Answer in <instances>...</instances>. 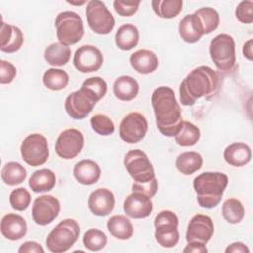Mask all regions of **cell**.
<instances>
[{"label":"cell","mask_w":253,"mask_h":253,"mask_svg":"<svg viewBox=\"0 0 253 253\" xmlns=\"http://www.w3.org/2000/svg\"><path fill=\"white\" fill-rule=\"evenodd\" d=\"M131 67L140 74H149L154 72L159 64L157 55L149 49H138L129 57Z\"/></svg>","instance_id":"cell-22"},{"label":"cell","mask_w":253,"mask_h":253,"mask_svg":"<svg viewBox=\"0 0 253 253\" xmlns=\"http://www.w3.org/2000/svg\"><path fill=\"white\" fill-rule=\"evenodd\" d=\"M214 226L209 215L198 213L194 215L188 223L186 231L187 242H199L207 244L213 235Z\"/></svg>","instance_id":"cell-15"},{"label":"cell","mask_w":253,"mask_h":253,"mask_svg":"<svg viewBox=\"0 0 253 253\" xmlns=\"http://www.w3.org/2000/svg\"><path fill=\"white\" fill-rule=\"evenodd\" d=\"M95 105L96 103L80 90L69 94L64 102V108L67 115L74 120H82L86 118L92 112Z\"/></svg>","instance_id":"cell-17"},{"label":"cell","mask_w":253,"mask_h":253,"mask_svg":"<svg viewBox=\"0 0 253 253\" xmlns=\"http://www.w3.org/2000/svg\"><path fill=\"white\" fill-rule=\"evenodd\" d=\"M104 61L101 50L91 44L81 45L76 49L73 57L75 68L82 73H91L98 71Z\"/></svg>","instance_id":"cell-14"},{"label":"cell","mask_w":253,"mask_h":253,"mask_svg":"<svg viewBox=\"0 0 253 253\" xmlns=\"http://www.w3.org/2000/svg\"><path fill=\"white\" fill-rule=\"evenodd\" d=\"M80 226L73 218L61 220L47 235L45 245L52 253H63L69 250L77 241Z\"/></svg>","instance_id":"cell-4"},{"label":"cell","mask_w":253,"mask_h":253,"mask_svg":"<svg viewBox=\"0 0 253 253\" xmlns=\"http://www.w3.org/2000/svg\"><path fill=\"white\" fill-rule=\"evenodd\" d=\"M19 253H43L44 250L43 248L41 246V244H39L36 241H26L24 242L20 248L18 249Z\"/></svg>","instance_id":"cell-45"},{"label":"cell","mask_w":253,"mask_h":253,"mask_svg":"<svg viewBox=\"0 0 253 253\" xmlns=\"http://www.w3.org/2000/svg\"><path fill=\"white\" fill-rule=\"evenodd\" d=\"M83 244L90 251H100L107 245L106 234L97 228L88 229L83 235Z\"/></svg>","instance_id":"cell-38"},{"label":"cell","mask_w":253,"mask_h":253,"mask_svg":"<svg viewBox=\"0 0 253 253\" xmlns=\"http://www.w3.org/2000/svg\"><path fill=\"white\" fill-rule=\"evenodd\" d=\"M152 210L151 198L142 193L132 192L124 202V211L131 218H145L150 215Z\"/></svg>","instance_id":"cell-16"},{"label":"cell","mask_w":253,"mask_h":253,"mask_svg":"<svg viewBox=\"0 0 253 253\" xmlns=\"http://www.w3.org/2000/svg\"><path fill=\"white\" fill-rule=\"evenodd\" d=\"M73 175L80 184L90 186L99 181L101 177V168L95 161L91 159H83L75 164Z\"/></svg>","instance_id":"cell-21"},{"label":"cell","mask_w":253,"mask_h":253,"mask_svg":"<svg viewBox=\"0 0 253 253\" xmlns=\"http://www.w3.org/2000/svg\"><path fill=\"white\" fill-rule=\"evenodd\" d=\"M45 61L52 66L65 65L71 56V49L68 45L61 42H53L49 44L43 53Z\"/></svg>","instance_id":"cell-29"},{"label":"cell","mask_w":253,"mask_h":253,"mask_svg":"<svg viewBox=\"0 0 253 253\" xmlns=\"http://www.w3.org/2000/svg\"><path fill=\"white\" fill-rule=\"evenodd\" d=\"M132 192H138V193H142L146 196H148L149 198H152L155 196L157 190H158V182L156 177L153 178L152 180L145 182V183H137V182H133L132 184Z\"/></svg>","instance_id":"cell-43"},{"label":"cell","mask_w":253,"mask_h":253,"mask_svg":"<svg viewBox=\"0 0 253 253\" xmlns=\"http://www.w3.org/2000/svg\"><path fill=\"white\" fill-rule=\"evenodd\" d=\"M179 219L172 211H162L154 218L155 240L164 248H172L179 241Z\"/></svg>","instance_id":"cell-7"},{"label":"cell","mask_w":253,"mask_h":253,"mask_svg":"<svg viewBox=\"0 0 253 253\" xmlns=\"http://www.w3.org/2000/svg\"><path fill=\"white\" fill-rule=\"evenodd\" d=\"M86 19L90 29L98 35H108L115 27V18L105 3L91 0L86 6Z\"/></svg>","instance_id":"cell-9"},{"label":"cell","mask_w":253,"mask_h":253,"mask_svg":"<svg viewBox=\"0 0 253 253\" xmlns=\"http://www.w3.org/2000/svg\"><path fill=\"white\" fill-rule=\"evenodd\" d=\"M22 159L30 166L44 164L49 156L46 138L41 133L29 134L20 147Z\"/></svg>","instance_id":"cell-10"},{"label":"cell","mask_w":253,"mask_h":253,"mask_svg":"<svg viewBox=\"0 0 253 253\" xmlns=\"http://www.w3.org/2000/svg\"><path fill=\"white\" fill-rule=\"evenodd\" d=\"M218 74L210 66L201 65L193 69L181 82L179 87L180 102L192 106L200 98L210 99L218 90Z\"/></svg>","instance_id":"cell-2"},{"label":"cell","mask_w":253,"mask_h":253,"mask_svg":"<svg viewBox=\"0 0 253 253\" xmlns=\"http://www.w3.org/2000/svg\"><path fill=\"white\" fill-rule=\"evenodd\" d=\"M107 89L108 86L106 81L99 76H94L87 78L82 83L81 88L79 90L93 102L97 103L106 95Z\"/></svg>","instance_id":"cell-32"},{"label":"cell","mask_w":253,"mask_h":253,"mask_svg":"<svg viewBox=\"0 0 253 253\" xmlns=\"http://www.w3.org/2000/svg\"><path fill=\"white\" fill-rule=\"evenodd\" d=\"M69 82V76L66 71L57 68L47 69L42 76L43 85L52 91L64 89Z\"/></svg>","instance_id":"cell-34"},{"label":"cell","mask_w":253,"mask_h":253,"mask_svg":"<svg viewBox=\"0 0 253 253\" xmlns=\"http://www.w3.org/2000/svg\"><path fill=\"white\" fill-rule=\"evenodd\" d=\"M155 14L163 19L177 17L182 11L183 1L181 0H153L151 2Z\"/></svg>","instance_id":"cell-33"},{"label":"cell","mask_w":253,"mask_h":253,"mask_svg":"<svg viewBox=\"0 0 253 253\" xmlns=\"http://www.w3.org/2000/svg\"><path fill=\"white\" fill-rule=\"evenodd\" d=\"M88 208L97 216L109 215L115 208V196L107 188H99L93 191L88 198Z\"/></svg>","instance_id":"cell-18"},{"label":"cell","mask_w":253,"mask_h":253,"mask_svg":"<svg viewBox=\"0 0 253 253\" xmlns=\"http://www.w3.org/2000/svg\"><path fill=\"white\" fill-rule=\"evenodd\" d=\"M69 4H72V5H82L84 3H86V1H81V2H73V1H67Z\"/></svg>","instance_id":"cell-49"},{"label":"cell","mask_w":253,"mask_h":253,"mask_svg":"<svg viewBox=\"0 0 253 253\" xmlns=\"http://www.w3.org/2000/svg\"><path fill=\"white\" fill-rule=\"evenodd\" d=\"M174 137L176 143L180 146H193L200 140L201 131L194 124L183 121L180 130Z\"/></svg>","instance_id":"cell-35"},{"label":"cell","mask_w":253,"mask_h":253,"mask_svg":"<svg viewBox=\"0 0 253 253\" xmlns=\"http://www.w3.org/2000/svg\"><path fill=\"white\" fill-rule=\"evenodd\" d=\"M84 146V136L76 128H67L60 132L55 141V152L63 159H73Z\"/></svg>","instance_id":"cell-13"},{"label":"cell","mask_w":253,"mask_h":253,"mask_svg":"<svg viewBox=\"0 0 253 253\" xmlns=\"http://www.w3.org/2000/svg\"><path fill=\"white\" fill-rule=\"evenodd\" d=\"M1 234L8 240L16 241L23 238L28 230L27 222L17 213H7L1 219Z\"/></svg>","instance_id":"cell-19"},{"label":"cell","mask_w":253,"mask_h":253,"mask_svg":"<svg viewBox=\"0 0 253 253\" xmlns=\"http://www.w3.org/2000/svg\"><path fill=\"white\" fill-rule=\"evenodd\" d=\"M139 91V85L137 81L128 75H123L118 77L113 85V92L116 98L121 101L133 100Z\"/></svg>","instance_id":"cell-25"},{"label":"cell","mask_w":253,"mask_h":253,"mask_svg":"<svg viewBox=\"0 0 253 253\" xmlns=\"http://www.w3.org/2000/svg\"><path fill=\"white\" fill-rule=\"evenodd\" d=\"M228 184V177L221 172H203L193 181L200 207L206 209L215 208L221 201L224 190Z\"/></svg>","instance_id":"cell-3"},{"label":"cell","mask_w":253,"mask_h":253,"mask_svg":"<svg viewBox=\"0 0 253 253\" xmlns=\"http://www.w3.org/2000/svg\"><path fill=\"white\" fill-rule=\"evenodd\" d=\"M148 123L145 117L137 112L127 114L120 124V137L127 143H137L147 132Z\"/></svg>","instance_id":"cell-11"},{"label":"cell","mask_w":253,"mask_h":253,"mask_svg":"<svg viewBox=\"0 0 253 253\" xmlns=\"http://www.w3.org/2000/svg\"><path fill=\"white\" fill-rule=\"evenodd\" d=\"M243 55L248 59V60H252L253 59V41L252 39L248 40L244 45H243Z\"/></svg>","instance_id":"cell-48"},{"label":"cell","mask_w":253,"mask_h":253,"mask_svg":"<svg viewBox=\"0 0 253 253\" xmlns=\"http://www.w3.org/2000/svg\"><path fill=\"white\" fill-rule=\"evenodd\" d=\"M56 183V177L53 171L42 168L35 171L29 180V187L34 193H44L51 191Z\"/></svg>","instance_id":"cell-26"},{"label":"cell","mask_w":253,"mask_h":253,"mask_svg":"<svg viewBox=\"0 0 253 253\" xmlns=\"http://www.w3.org/2000/svg\"><path fill=\"white\" fill-rule=\"evenodd\" d=\"M221 213L223 218L228 223L236 224L243 219L245 210L242 203L239 200L235 198H229L222 204Z\"/></svg>","instance_id":"cell-36"},{"label":"cell","mask_w":253,"mask_h":253,"mask_svg":"<svg viewBox=\"0 0 253 253\" xmlns=\"http://www.w3.org/2000/svg\"><path fill=\"white\" fill-rule=\"evenodd\" d=\"M92 129L103 136L111 135L115 131V125L113 121L106 115L96 114L90 119Z\"/></svg>","instance_id":"cell-39"},{"label":"cell","mask_w":253,"mask_h":253,"mask_svg":"<svg viewBox=\"0 0 253 253\" xmlns=\"http://www.w3.org/2000/svg\"><path fill=\"white\" fill-rule=\"evenodd\" d=\"M139 41L138 29L132 24L122 25L115 36L117 46L122 50H130L135 47Z\"/></svg>","instance_id":"cell-27"},{"label":"cell","mask_w":253,"mask_h":253,"mask_svg":"<svg viewBox=\"0 0 253 253\" xmlns=\"http://www.w3.org/2000/svg\"><path fill=\"white\" fill-rule=\"evenodd\" d=\"M176 168L184 175H192L201 169L203 165V157L196 151H186L178 155Z\"/></svg>","instance_id":"cell-30"},{"label":"cell","mask_w":253,"mask_h":253,"mask_svg":"<svg viewBox=\"0 0 253 253\" xmlns=\"http://www.w3.org/2000/svg\"><path fill=\"white\" fill-rule=\"evenodd\" d=\"M184 253H207L208 248L205 244L199 242H189L183 249Z\"/></svg>","instance_id":"cell-46"},{"label":"cell","mask_w":253,"mask_h":253,"mask_svg":"<svg viewBox=\"0 0 253 253\" xmlns=\"http://www.w3.org/2000/svg\"><path fill=\"white\" fill-rule=\"evenodd\" d=\"M9 203L14 210L25 211L31 204V194L25 188H17L11 192Z\"/></svg>","instance_id":"cell-40"},{"label":"cell","mask_w":253,"mask_h":253,"mask_svg":"<svg viewBox=\"0 0 253 253\" xmlns=\"http://www.w3.org/2000/svg\"><path fill=\"white\" fill-rule=\"evenodd\" d=\"M107 228L115 238L120 240L129 239L133 234L131 221L122 214L111 216L107 221Z\"/></svg>","instance_id":"cell-28"},{"label":"cell","mask_w":253,"mask_h":253,"mask_svg":"<svg viewBox=\"0 0 253 253\" xmlns=\"http://www.w3.org/2000/svg\"><path fill=\"white\" fill-rule=\"evenodd\" d=\"M24 42L22 31L13 25L1 23V47L3 52L13 53L18 51Z\"/></svg>","instance_id":"cell-23"},{"label":"cell","mask_w":253,"mask_h":253,"mask_svg":"<svg viewBox=\"0 0 253 253\" xmlns=\"http://www.w3.org/2000/svg\"><path fill=\"white\" fill-rule=\"evenodd\" d=\"M195 14L199 17L203 29H204V35L211 34L219 25V15L213 8L211 7H203L198 9Z\"/></svg>","instance_id":"cell-37"},{"label":"cell","mask_w":253,"mask_h":253,"mask_svg":"<svg viewBox=\"0 0 253 253\" xmlns=\"http://www.w3.org/2000/svg\"><path fill=\"white\" fill-rule=\"evenodd\" d=\"M158 130L165 136L174 137L180 130L183 120L175 92L168 86L156 88L151 96Z\"/></svg>","instance_id":"cell-1"},{"label":"cell","mask_w":253,"mask_h":253,"mask_svg":"<svg viewBox=\"0 0 253 253\" xmlns=\"http://www.w3.org/2000/svg\"><path fill=\"white\" fill-rule=\"evenodd\" d=\"M210 55L220 71H230L235 65V42L234 39L227 34H219L215 36L210 43Z\"/></svg>","instance_id":"cell-5"},{"label":"cell","mask_w":253,"mask_h":253,"mask_svg":"<svg viewBox=\"0 0 253 253\" xmlns=\"http://www.w3.org/2000/svg\"><path fill=\"white\" fill-rule=\"evenodd\" d=\"M26 178L27 170L19 162H8L1 169V179L8 186L19 185L23 183Z\"/></svg>","instance_id":"cell-31"},{"label":"cell","mask_w":253,"mask_h":253,"mask_svg":"<svg viewBox=\"0 0 253 253\" xmlns=\"http://www.w3.org/2000/svg\"><path fill=\"white\" fill-rule=\"evenodd\" d=\"M124 164L134 182L145 183L155 178L152 163L146 153L140 149L129 150L125 156Z\"/></svg>","instance_id":"cell-8"},{"label":"cell","mask_w":253,"mask_h":253,"mask_svg":"<svg viewBox=\"0 0 253 253\" xmlns=\"http://www.w3.org/2000/svg\"><path fill=\"white\" fill-rule=\"evenodd\" d=\"M56 37L65 45L77 43L84 36V26L81 17L73 11L60 12L55 18Z\"/></svg>","instance_id":"cell-6"},{"label":"cell","mask_w":253,"mask_h":253,"mask_svg":"<svg viewBox=\"0 0 253 253\" xmlns=\"http://www.w3.org/2000/svg\"><path fill=\"white\" fill-rule=\"evenodd\" d=\"M225 162L234 167H242L251 160V148L244 142L229 144L223 151Z\"/></svg>","instance_id":"cell-24"},{"label":"cell","mask_w":253,"mask_h":253,"mask_svg":"<svg viewBox=\"0 0 253 253\" xmlns=\"http://www.w3.org/2000/svg\"><path fill=\"white\" fill-rule=\"evenodd\" d=\"M60 211L59 201L50 195H42L33 203L32 217L38 225H47L51 223Z\"/></svg>","instance_id":"cell-12"},{"label":"cell","mask_w":253,"mask_h":253,"mask_svg":"<svg viewBox=\"0 0 253 253\" xmlns=\"http://www.w3.org/2000/svg\"><path fill=\"white\" fill-rule=\"evenodd\" d=\"M235 17L243 24H251L253 22V1H241L236 7Z\"/></svg>","instance_id":"cell-42"},{"label":"cell","mask_w":253,"mask_h":253,"mask_svg":"<svg viewBox=\"0 0 253 253\" xmlns=\"http://www.w3.org/2000/svg\"><path fill=\"white\" fill-rule=\"evenodd\" d=\"M178 31L180 38L188 43H195L204 36L203 25L195 13L186 15L180 21Z\"/></svg>","instance_id":"cell-20"},{"label":"cell","mask_w":253,"mask_h":253,"mask_svg":"<svg viewBox=\"0 0 253 253\" xmlns=\"http://www.w3.org/2000/svg\"><path fill=\"white\" fill-rule=\"evenodd\" d=\"M249 248L242 242H234L226 247L225 253H249Z\"/></svg>","instance_id":"cell-47"},{"label":"cell","mask_w":253,"mask_h":253,"mask_svg":"<svg viewBox=\"0 0 253 253\" xmlns=\"http://www.w3.org/2000/svg\"><path fill=\"white\" fill-rule=\"evenodd\" d=\"M140 1H124V0H115L113 5L114 9L122 17H130L134 15L139 7Z\"/></svg>","instance_id":"cell-41"},{"label":"cell","mask_w":253,"mask_h":253,"mask_svg":"<svg viewBox=\"0 0 253 253\" xmlns=\"http://www.w3.org/2000/svg\"><path fill=\"white\" fill-rule=\"evenodd\" d=\"M17 74L16 67L7 60L0 61V83L9 84L11 83Z\"/></svg>","instance_id":"cell-44"}]
</instances>
